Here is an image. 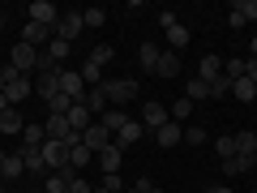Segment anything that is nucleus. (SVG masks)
I'll use <instances>...</instances> for the list:
<instances>
[{
	"instance_id": "obj_28",
	"label": "nucleus",
	"mask_w": 257,
	"mask_h": 193,
	"mask_svg": "<svg viewBox=\"0 0 257 193\" xmlns=\"http://www.w3.org/2000/svg\"><path fill=\"white\" fill-rule=\"evenodd\" d=\"M99 120H103V125H107V129H111V138H116L120 129H124V125H128V112H120V108H107V112H103V116H99Z\"/></svg>"
},
{
	"instance_id": "obj_16",
	"label": "nucleus",
	"mask_w": 257,
	"mask_h": 193,
	"mask_svg": "<svg viewBox=\"0 0 257 193\" xmlns=\"http://www.w3.org/2000/svg\"><path fill=\"white\" fill-rule=\"evenodd\" d=\"M47 138H52V142H69V138H77V133H73V129H69V116H47Z\"/></svg>"
},
{
	"instance_id": "obj_40",
	"label": "nucleus",
	"mask_w": 257,
	"mask_h": 193,
	"mask_svg": "<svg viewBox=\"0 0 257 193\" xmlns=\"http://www.w3.org/2000/svg\"><path fill=\"white\" fill-rule=\"evenodd\" d=\"M184 142H189V146H206V129L202 125H189V129H184Z\"/></svg>"
},
{
	"instance_id": "obj_38",
	"label": "nucleus",
	"mask_w": 257,
	"mask_h": 193,
	"mask_svg": "<svg viewBox=\"0 0 257 193\" xmlns=\"http://www.w3.org/2000/svg\"><path fill=\"white\" fill-rule=\"evenodd\" d=\"M223 73H227L231 82H240V77H244V60H240V56H231V60H223Z\"/></svg>"
},
{
	"instance_id": "obj_13",
	"label": "nucleus",
	"mask_w": 257,
	"mask_h": 193,
	"mask_svg": "<svg viewBox=\"0 0 257 193\" xmlns=\"http://www.w3.org/2000/svg\"><path fill=\"white\" fill-rule=\"evenodd\" d=\"M82 108L90 112V116H103V112L111 108V103H107V90H103V86H90V90L82 94Z\"/></svg>"
},
{
	"instance_id": "obj_23",
	"label": "nucleus",
	"mask_w": 257,
	"mask_h": 193,
	"mask_svg": "<svg viewBox=\"0 0 257 193\" xmlns=\"http://www.w3.org/2000/svg\"><path fill=\"white\" fill-rule=\"evenodd\" d=\"M253 167H257V159H244V155L223 159V172H227V176H244V172H253Z\"/></svg>"
},
{
	"instance_id": "obj_7",
	"label": "nucleus",
	"mask_w": 257,
	"mask_h": 193,
	"mask_svg": "<svg viewBox=\"0 0 257 193\" xmlns=\"http://www.w3.org/2000/svg\"><path fill=\"white\" fill-rule=\"evenodd\" d=\"M244 22H257V0H236V5L227 9V26L231 30H240Z\"/></svg>"
},
{
	"instance_id": "obj_52",
	"label": "nucleus",
	"mask_w": 257,
	"mask_h": 193,
	"mask_svg": "<svg viewBox=\"0 0 257 193\" xmlns=\"http://www.w3.org/2000/svg\"><path fill=\"white\" fill-rule=\"evenodd\" d=\"M150 193H163V189H159V184H155V189H150Z\"/></svg>"
},
{
	"instance_id": "obj_4",
	"label": "nucleus",
	"mask_w": 257,
	"mask_h": 193,
	"mask_svg": "<svg viewBox=\"0 0 257 193\" xmlns=\"http://www.w3.org/2000/svg\"><path fill=\"white\" fill-rule=\"evenodd\" d=\"M82 146L90 150V155H99V150H107V146H111V129L103 125V120H94V125H90V129L82 133Z\"/></svg>"
},
{
	"instance_id": "obj_10",
	"label": "nucleus",
	"mask_w": 257,
	"mask_h": 193,
	"mask_svg": "<svg viewBox=\"0 0 257 193\" xmlns=\"http://www.w3.org/2000/svg\"><path fill=\"white\" fill-rule=\"evenodd\" d=\"M142 138H146V125H142V120H128V125L120 129V133H116V138H111V142H116L120 150H128V146H138Z\"/></svg>"
},
{
	"instance_id": "obj_36",
	"label": "nucleus",
	"mask_w": 257,
	"mask_h": 193,
	"mask_svg": "<svg viewBox=\"0 0 257 193\" xmlns=\"http://www.w3.org/2000/svg\"><path fill=\"white\" fill-rule=\"evenodd\" d=\"M47 108H52V116H69V108H73V99H69V94H56V99H47Z\"/></svg>"
},
{
	"instance_id": "obj_8",
	"label": "nucleus",
	"mask_w": 257,
	"mask_h": 193,
	"mask_svg": "<svg viewBox=\"0 0 257 193\" xmlns=\"http://www.w3.org/2000/svg\"><path fill=\"white\" fill-rule=\"evenodd\" d=\"M52 26H39V22H22V43H30V47H39V43H52Z\"/></svg>"
},
{
	"instance_id": "obj_47",
	"label": "nucleus",
	"mask_w": 257,
	"mask_h": 193,
	"mask_svg": "<svg viewBox=\"0 0 257 193\" xmlns=\"http://www.w3.org/2000/svg\"><path fill=\"white\" fill-rule=\"evenodd\" d=\"M206 193H231V189H227V184H210V189H206Z\"/></svg>"
},
{
	"instance_id": "obj_11",
	"label": "nucleus",
	"mask_w": 257,
	"mask_h": 193,
	"mask_svg": "<svg viewBox=\"0 0 257 193\" xmlns=\"http://www.w3.org/2000/svg\"><path fill=\"white\" fill-rule=\"evenodd\" d=\"M60 90L69 94L73 103H82V94H86V82H82V73H73V69H60Z\"/></svg>"
},
{
	"instance_id": "obj_27",
	"label": "nucleus",
	"mask_w": 257,
	"mask_h": 193,
	"mask_svg": "<svg viewBox=\"0 0 257 193\" xmlns=\"http://www.w3.org/2000/svg\"><path fill=\"white\" fill-rule=\"evenodd\" d=\"M90 159H94V155H90V150L82 146V138H73V142H69V163H73L77 172H82V167L90 163Z\"/></svg>"
},
{
	"instance_id": "obj_19",
	"label": "nucleus",
	"mask_w": 257,
	"mask_h": 193,
	"mask_svg": "<svg viewBox=\"0 0 257 193\" xmlns=\"http://www.w3.org/2000/svg\"><path fill=\"white\" fill-rule=\"evenodd\" d=\"M159 56H163V47H155V43H142V47H138V64H142V73H155Z\"/></svg>"
},
{
	"instance_id": "obj_42",
	"label": "nucleus",
	"mask_w": 257,
	"mask_h": 193,
	"mask_svg": "<svg viewBox=\"0 0 257 193\" xmlns=\"http://www.w3.org/2000/svg\"><path fill=\"white\" fill-rule=\"evenodd\" d=\"M47 52H52L56 60H64V56L73 52V43H64V39H52V43H47Z\"/></svg>"
},
{
	"instance_id": "obj_37",
	"label": "nucleus",
	"mask_w": 257,
	"mask_h": 193,
	"mask_svg": "<svg viewBox=\"0 0 257 193\" xmlns=\"http://www.w3.org/2000/svg\"><path fill=\"white\" fill-rule=\"evenodd\" d=\"M214 150H219V159H231L236 155V133H223V138L214 142Z\"/></svg>"
},
{
	"instance_id": "obj_21",
	"label": "nucleus",
	"mask_w": 257,
	"mask_h": 193,
	"mask_svg": "<svg viewBox=\"0 0 257 193\" xmlns=\"http://www.w3.org/2000/svg\"><path fill=\"white\" fill-rule=\"evenodd\" d=\"M236 155L257 159V133H253V129H240V133H236Z\"/></svg>"
},
{
	"instance_id": "obj_49",
	"label": "nucleus",
	"mask_w": 257,
	"mask_h": 193,
	"mask_svg": "<svg viewBox=\"0 0 257 193\" xmlns=\"http://www.w3.org/2000/svg\"><path fill=\"white\" fill-rule=\"evenodd\" d=\"M0 112H9V99H5V94H0Z\"/></svg>"
},
{
	"instance_id": "obj_1",
	"label": "nucleus",
	"mask_w": 257,
	"mask_h": 193,
	"mask_svg": "<svg viewBox=\"0 0 257 193\" xmlns=\"http://www.w3.org/2000/svg\"><path fill=\"white\" fill-rule=\"evenodd\" d=\"M26 22H39V26H52V35H56V22H60V9H56L52 0H30V5H26Z\"/></svg>"
},
{
	"instance_id": "obj_26",
	"label": "nucleus",
	"mask_w": 257,
	"mask_h": 193,
	"mask_svg": "<svg viewBox=\"0 0 257 193\" xmlns=\"http://www.w3.org/2000/svg\"><path fill=\"white\" fill-rule=\"evenodd\" d=\"M189 26H180V22H176L172 30H167V52H180V47H189Z\"/></svg>"
},
{
	"instance_id": "obj_20",
	"label": "nucleus",
	"mask_w": 257,
	"mask_h": 193,
	"mask_svg": "<svg viewBox=\"0 0 257 193\" xmlns=\"http://www.w3.org/2000/svg\"><path fill=\"white\" fill-rule=\"evenodd\" d=\"M90 125H94V116L82 108V103H73V108H69V129H73V133H86Z\"/></svg>"
},
{
	"instance_id": "obj_41",
	"label": "nucleus",
	"mask_w": 257,
	"mask_h": 193,
	"mask_svg": "<svg viewBox=\"0 0 257 193\" xmlns=\"http://www.w3.org/2000/svg\"><path fill=\"white\" fill-rule=\"evenodd\" d=\"M82 22H86V26H94V30H99L103 22H107V13H103V9H82Z\"/></svg>"
},
{
	"instance_id": "obj_5",
	"label": "nucleus",
	"mask_w": 257,
	"mask_h": 193,
	"mask_svg": "<svg viewBox=\"0 0 257 193\" xmlns=\"http://www.w3.org/2000/svg\"><path fill=\"white\" fill-rule=\"evenodd\" d=\"M39 155H43L47 172H60V167L69 163V146H64V142H52V138H47L43 146H39Z\"/></svg>"
},
{
	"instance_id": "obj_24",
	"label": "nucleus",
	"mask_w": 257,
	"mask_h": 193,
	"mask_svg": "<svg viewBox=\"0 0 257 193\" xmlns=\"http://www.w3.org/2000/svg\"><path fill=\"white\" fill-rule=\"evenodd\" d=\"M35 90L43 94V99H56V94H60V73H39Z\"/></svg>"
},
{
	"instance_id": "obj_50",
	"label": "nucleus",
	"mask_w": 257,
	"mask_h": 193,
	"mask_svg": "<svg viewBox=\"0 0 257 193\" xmlns=\"http://www.w3.org/2000/svg\"><path fill=\"white\" fill-rule=\"evenodd\" d=\"M90 193H107V189H99V184H94V189H90Z\"/></svg>"
},
{
	"instance_id": "obj_34",
	"label": "nucleus",
	"mask_w": 257,
	"mask_h": 193,
	"mask_svg": "<svg viewBox=\"0 0 257 193\" xmlns=\"http://www.w3.org/2000/svg\"><path fill=\"white\" fill-rule=\"evenodd\" d=\"M99 189H107V193H124L128 184H124V176H120V172H107V176L99 180Z\"/></svg>"
},
{
	"instance_id": "obj_6",
	"label": "nucleus",
	"mask_w": 257,
	"mask_h": 193,
	"mask_svg": "<svg viewBox=\"0 0 257 193\" xmlns=\"http://www.w3.org/2000/svg\"><path fill=\"white\" fill-rule=\"evenodd\" d=\"M103 90H107V103H111V108L138 99V82H128V77H120V82H103Z\"/></svg>"
},
{
	"instance_id": "obj_9",
	"label": "nucleus",
	"mask_w": 257,
	"mask_h": 193,
	"mask_svg": "<svg viewBox=\"0 0 257 193\" xmlns=\"http://www.w3.org/2000/svg\"><path fill=\"white\" fill-rule=\"evenodd\" d=\"M138 120H142L146 129H163L172 116H167V108H163V103H155V99H150V103H142V116H138Z\"/></svg>"
},
{
	"instance_id": "obj_46",
	"label": "nucleus",
	"mask_w": 257,
	"mask_h": 193,
	"mask_svg": "<svg viewBox=\"0 0 257 193\" xmlns=\"http://www.w3.org/2000/svg\"><path fill=\"white\" fill-rule=\"evenodd\" d=\"M159 26L172 30V26H176V13H172V9H163V13H159Z\"/></svg>"
},
{
	"instance_id": "obj_22",
	"label": "nucleus",
	"mask_w": 257,
	"mask_h": 193,
	"mask_svg": "<svg viewBox=\"0 0 257 193\" xmlns=\"http://www.w3.org/2000/svg\"><path fill=\"white\" fill-rule=\"evenodd\" d=\"M22 138H26V146H22V150H39V146L47 142V129H43V125H30V120H26V129H22Z\"/></svg>"
},
{
	"instance_id": "obj_32",
	"label": "nucleus",
	"mask_w": 257,
	"mask_h": 193,
	"mask_svg": "<svg viewBox=\"0 0 257 193\" xmlns=\"http://www.w3.org/2000/svg\"><path fill=\"white\" fill-rule=\"evenodd\" d=\"M231 94H236L240 103H253V99H257V90H253V82H248V77H240V82H231Z\"/></svg>"
},
{
	"instance_id": "obj_29",
	"label": "nucleus",
	"mask_w": 257,
	"mask_h": 193,
	"mask_svg": "<svg viewBox=\"0 0 257 193\" xmlns=\"http://www.w3.org/2000/svg\"><path fill=\"white\" fill-rule=\"evenodd\" d=\"M18 155H22V167H26V172H35V176L47 172V163H43V155H39V150H18Z\"/></svg>"
},
{
	"instance_id": "obj_30",
	"label": "nucleus",
	"mask_w": 257,
	"mask_h": 193,
	"mask_svg": "<svg viewBox=\"0 0 257 193\" xmlns=\"http://www.w3.org/2000/svg\"><path fill=\"white\" fill-rule=\"evenodd\" d=\"M26 94H30V82H26V77H18V82H9V90H5V99H9V108H18V103L26 99Z\"/></svg>"
},
{
	"instance_id": "obj_33",
	"label": "nucleus",
	"mask_w": 257,
	"mask_h": 193,
	"mask_svg": "<svg viewBox=\"0 0 257 193\" xmlns=\"http://www.w3.org/2000/svg\"><path fill=\"white\" fill-rule=\"evenodd\" d=\"M167 116H172V120H176V125H184V120H189V116H193V103H189V99H176V103H172V108H167Z\"/></svg>"
},
{
	"instance_id": "obj_2",
	"label": "nucleus",
	"mask_w": 257,
	"mask_h": 193,
	"mask_svg": "<svg viewBox=\"0 0 257 193\" xmlns=\"http://www.w3.org/2000/svg\"><path fill=\"white\" fill-rule=\"evenodd\" d=\"M9 64L18 69L22 77H30V73L39 69V47H30V43H18V47L9 52Z\"/></svg>"
},
{
	"instance_id": "obj_43",
	"label": "nucleus",
	"mask_w": 257,
	"mask_h": 193,
	"mask_svg": "<svg viewBox=\"0 0 257 193\" xmlns=\"http://www.w3.org/2000/svg\"><path fill=\"white\" fill-rule=\"evenodd\" d=\"M111 56H116V47H94V52H90V64H99V69H103Z\"/></svg>"
},
{
	"instance_id": "obj_48",
	"label": "nucleus",
	"mask_w": 257,
	"mask_h": 193,
	"mask_svg": "<svg viewBox=\"0 0 257 193\" xmlns=\"http://www.w3.org/2000/svg\"><path fill=\"white\" fill-rule=\"evenodd\" d=\"M248 52H253V60H257V35H253V43H248Z\"/></svg>"
},
{
	"instance_id": "obj_17",
	"label": "nucleus",
	"mask_w": 257,
	"mask_h": 193,
	"mask_svg": "<svg viewBox=\"0 0 257 193\" xmlns=\"http://www.w3.org/2000/svg\"><path fill=\"white\" fill-rule=\"evenodd\" d=\"M120 163H124V150H120L116 142H111L107 150H99V167H103V176H107V172H120Z\"/></svg>"
},
{
	"instance_id": "obj_18",
	"label": "nucleus",
	"mask_w": 257,
	"mask_h": 193,
	"mask_svg": "<svg viewBox=\"0 0 257 193\" xmlns=\"http://www.w3.org/2000/svg\"><path fill=\"white\" fill-rule=\"evenodd\" d=\"M197 77H202V82L223 77V60H219V56H202V60H197Z\"/></svg>"
},
{
	"instance_id": "obj_3",
	"label": "nucleus",
	"mask_w": 257,
	"mask_h": 193,
	"mask_svg": "<svg viewBox=\"0 0 257 193\" xmlns=\"http://www.w3.org/2000/svg\"><path fill=\"white\" fill-rule=\"evenodd\" d=\"M86 30V22H82V9H69V13H60V22H56V39H64V43H73L77 35Z\"/></svg>"
},
{
	"instance_id": "obj_53",
	"label": "nucleus",
	"mask_w": 257,
	"mask_h": 193,
	"mask_svg": "<svg viewBox=\"0 0 257 193\" xmlns=\"http://www.w3.org/2000/svg\"><path fill=\"white\" fill-rule=\"evenodd\" d=\"M0 193H5V180H0Z\"/></svg>"
},
{
	"instance_id": "obj_45",
	"label": "nucleus",
	"mask_w": 257,
	"mask_h": 193,
	"mask_svg": "<svg viewBox=\"0 0 257 193\" xmlns=\"http://www.w3.org/2000/svg\"><path fill=\"white\" fill-rule=\"evenodd\" d=\"M43 193H64V180H60V176H47V184H43Z\"/></svg>"
},
{
	"instance_id": "obj_44",
	"label": "nucleus",
	"mask_w": 257,
	"mask_h": 193,
	"mask_svg": "<svg viewBox=\"0 0 257 193\" xmlns=\"http://www.w3.org/2000/svg\"><path fill=\"white\" fill-rule=\"evenodd\" d=\"M90 189H94V184H86L82 176H77V180H69V184H64V193H90Z\"/></svg>"
},
{
	"instance_id": "obj_35",
	"label": "nucleus",
	"mask_w": 257,
	"mask_h": 193,
	"mask_svg": "<svg viewBox=\"0 0 257 193\" xmlns=\"http://www.w3.org/2000/svg\"><path fill=\"white\" fill-rule=\"evenodd\" d=\"M35 73H60V60H56V56L47 52V47L39 52V69H35Z\"/></svg>"
},
{
	"instance_id": "obj_14",
	"label": "nucleus",
	"mask_w": 257,
	"mask_h": 193,
	"mask_svg": "<svg viewBox=\"0 0 257 193\" xmlns=\"http://www.w3.org/2000/svg\"><path fill=\"white\" fill-rule=\"evenodd\" d=\"M22 155H9V150H0V180L9 184V180H22Z\"/></svg>"
},
{
	"instance_id": "obj_15",
	"label": "nucleus",
	"mask_w": 257,
	"mask_h": 193,
	"mask_svg": "<svg viewBox=\"0 0 257 193\" xmlns=\"http://www.w3.org/2000/svg\"><path fill=\"white\" fill-rule=\"evenodd\" d=\"M155 77H163V82L180 77V56H176V52H167V47H163V56H159V64H155Z\"/></svg>"
},
{
	"instance_id": "obj_31",
	"label": "nucleus",
	"mask_w": 257,
	"mask_h": 193,
	"mask_svg": "<svg viewBox=\"0 0 257 193\" xmlns=\"http://www.w3.org/2000/svg\"><path fill=\"white\" fill-rule=\"evenodd\" d=\"M184 99H189V103H197V99H210V82L193 77V82H189V90H184Z\"/></svg>"
},
{
	"instance_id": "obj_12",
	"label": "nucleus",
	"mask_w": 257,
	"mask_h": 193,
	"mask_svg": "<svg viewBox=\"0 0 257 193\" xmlns=\"http://www.w3.org/2000/svg\"><path fill=\"white\" fill-rule=\"evenodd\" d=\"M155 142H159V146H163V150L180 146V142H184V125H176V120H167L163 129H155Z\"/></svg>"
},
{
	"instance_id": "obj_51",
	"label": "nucleus",
	"mask_w": 257,
	"mask_h": 193,
	"mask_svg": "<svg viewBox=\"0 0 257 193\" xmlns=\"http://www.w3.org/2000/svg\"><path fill=\"white\" fill-rule=\"evenodd\" d=\"M0 26H5V9H0Z\"/></svg>"
},
{
	"instance_id": "obj_39",
	"label": "nucleus",
	"mask_w": 257,
	"mask_h": 193,
	"mask_svg": "<svg viewBox=\"0 0 257 193\" xmlns=\"http://www.w3.org/2000/svg\"><path fill=\"white\" fill-rule=\"evenodd\" d=\"M223 94H231V77H227V73L210 82V99H223Z\"/></svg>"
},
{
	"instance_id": "obj_25",
	"label": "nucleus",
	"mask_w": 257,
	"mask_h": 193,
	"mask_svg": "<svg viewBox=\"0 0 257 193\" xmlns=\"http://www.w3.org/2000/svg\"><path fill=\"white\" fill-rule=\"evenodd\" d=\"M22 129H26V120H22V112H18V108L0 112V133H22Z\"/></svg>"
}]
</instances>
